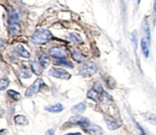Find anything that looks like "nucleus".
Listing matches in <instances>:
<instances>
[{"label": "nucleus", "instance_id": "obj_1", "mask_svg": "<svg viewBox=\"0 0 156 135\" xmlns=\"http://www.w3.org/2000/svg\"><path fill=\"white\" fill-rule=\"evenodd\" d=\"M52 34L49 30L45 29H38L34 33L31 37L32 42L34 44L43 45L45 44L51 39Z\"/></svg>", "mask_w": 156, "mask_h": 135}, {"label": "nucleus", "instance_id": "obj_2", "mask_svg": "<svg viewBox=\"0 0 156 135\" xmlns=\"http://www.w3.org/2000/svg\"><path fill=\"white\" fill-rule=\"evenodd\" d=\"M9 28L12 35H17L19 33V15L15 10H10L9 12Z\"/></svg>", "mask_w": 156, "mask_h": 135}, {"label": "nucleus", "instance_id": "obj_3", "mask_svg": "<svg viewBox=\"0 0 156 135\" xmlns=\"http://www.w3.org/2000/svg\"><path fill=\"white\" fill-rule=\"evenodd\" d=\"M96 71H97V65L94 62H86L79 68V74L85 77H91Z\"/></svg>", "mask_w": 156, "mask_h": 135}, {"label": "nucleus", "instance_id": "obj_4", "mask_svg": "<svg viewBox=\"0 0 156 135\" xmlns=\"http://www.w3.org/2000/svg\"><path fill=\"white\" fill-rule=\"evenodd\" d=\"M105 93L102 89L101 85L99 83H96L92 89L88 92V97L94 101L98 102L103 99Z\"/></svg>", "mask_w": 156, "mask_h": 135}, {"label": "nucleus", "instance_id": "obj_5", "mask_svg": "<svg viewBox=\"0 0 156 135\" xmlns=\"http://www.w3.org/2000/svg\"><path fill=\"white\" fill-rule=\"evenodd\" d=\"M44 85V80L41 78L37 79L27 89L25 93L26 96H32L37 93Z\"/></svg>", "mask_w": 156, "mask_h": 135}, {"label": "nucleus", "instance_id": "obj_6", "mask_svg": "<svg viewBox=\"0 0 156 135\" xmlns=\"http://www.w3.org/2000/svg\"><path fill=\"white\" fill-rule=\"evenodd\" d=\"M50 55L55 59H65L67 56L66 48L63 46L53 47L50 49Z\"/></svg>", "mask_w": 156, "mask_h": 135}, {"label": "nucleus", "instance_id": "obj_7", "mask_svg": "<svg viewBox=\"0 0 156 135\" xmlns=\"http://www.w3.org/2000/svg\"><path fill=\"white\" fill-rule=\"evenodd\" d=\"M49 75L52 76V77H57V78L60 79H69L70 78V74L67 71L64 69H61V68H53L49 71L48 72Z\"/></svg>", "mask_w": 156, "mask_h": 135}, {"label": "nucleus", "instance_id": "obj_8", "mask_svg": "<svg viewBox=\"0 0 156 135\" xmlns=\"http://www.w3.org/2000/svg\"><path fill=\"white\" fill-rule=\"evenodd\" d=\"M82 128L86 133H88L90 135H101L103 133V130L100 126L91 122L88 123Z\"/></svg>", "mask_w": 156, "mask_h": 135}, {"label": "nucleus", "instance_id": "obj_9", "mask_svg": "<svg viewBox=\"0 0 156 135\" xmlns=\"http://www.w3.org/2000/svg\"><path fill=\"white\" fill-rule=\"evenodd\" d=\"M70 122L73 123V124H79L80 125L81 127H83L86 125L88 123H89V120L88 118H85V117H81V116H74V117H72L69 120Z\"/></svg>", "mask_w": 156, "mask_h": 135}, {"label": "nucleus", "instance_id": "obj_10", "mask_svg": "<svg viewBox=\"0 0 156 135\" xmlns=\"http://www.w3.org/2000/svg\"><path fill=\"white\" fill-rule=\"evenodd\" d=\"M105 119V122H106L107 124V126H108V127L110 129V130H116V129H117L118 127H120V124H119L115 120L113 119L112 118H111V117L106 116Z\"/></svg>", "mask_w": 156, "mask_h": 135}, {"label": "nucleus", "instance_id": "obj_11", "mask_svg": "<svg viewBox=\"0 0 156 135\" xmlns=\"http://www.w3.org/2000/svg\"><path fill=\"white\" fill-rule=\"evenodd\" d=\"M86 109V105L83 103H79V104L73 106L71 109L72 112L75 114H81Z\"/></svg>", "mask_w": 156, "mask_h": 135}, {"label": "nucleus", "instance_id": "obj_12", "mask_svg": "<svg viewBox=\"0 0 156 135\" xmlns=\"http://www.w3.org/2000/svg\"><path fill=\"white\" fill-rule=\"evenodd\" d=\"M39 63L41 64L43 68H47L50 65V59H49L48 56L46 53H42L39 57Z\"/></svg>", "mask_w": 156, "mask_h": 135}, {"label": "nucleus", "instance_id": "obj_13", "mask_svg": "<svg viewBox=\"0 0 156 135\" xmlns=\"http://www.w3.org/2000/svg\"><path fill=\"white\" fill-rule=\"evenodd\" d=\"M141 49H142V51H143V54H144L145 57L147 58L149 55V45H148L147 40H146L145 38H143V39H141Z\"/></svg>", "mask_w": 156, "mask_h": 135}, {"label": "nucleus", "instance_id": "obj_14", "mask_svg": "<svg viewBox=\"0 0 156 135\" xmlns=\"http://www.w3.org/2000/svg\"><path fill=\"white\" fill-rule=\"evenodd\" d=\"M63 109V106H62V104L60 103H58V104L53 105V106H50V107H47L46 108V110L50 112H56V113H58V112H60L61 111H62Z\"/></svg>", "mask_w": 156, "mask_h": 135}, {"label": "nucleus", "instance_id": "obj_15", "mask_svg": "<svg viewBox=\"0 0 156 135\" xmlns=\"http://www.w3.org/2000/svg\"><path fill=\"white\" fill-rule=\"evenodd\" d=\"M15 122L18 124H21V125H24V124H28V120L25 116L21 115H16L15 117Z\"/></svg>", "mask_w": 156, "mask_h": 135}, {"label": "nucleus", "instance_id": "obj_16", "mask_svg": "<svg viewBox=\"0 0 156 135\" xmlns=\"http://www.w3.org/2000/svg\"><path fill=\"white\" fill-rule=\"evenodd\" d=\"M30 65H31V68H32V71H34V73L36 74H41V73H42V68L43 67L41 66V64H38L37 62H32L31 64H30Z\"/></svg>", "mask_w": 156, "mask_h": 135}, {"label": "nucleus", "instance_id": "obj_17", "mask_svg": "<svg viewBox=\"0 0 156 135\" xmlns=\"http://www.w3.org/2000/svg\"><path fill=\"white\" fill-rule=\"evenodd\" d=\"M72 56H73V59L78 62H83L85 59V56H84L80 52L77 51V50H74V51L73 52V55H72Z\"/></svg>", "mask_w": 156, "mask_h": 135}, {"label": "nucleus", "instance_id": "obj_18", "mask_svg": "<svg viewBox=\"0 0 156 135\" xmlns=\"http://www.w3.org/2000/svg\"><path fill=\"white\" fill-rule=\"evenodd\" d=\"M17 51L19 53V55L21 56L24 58H30V54L28 52V51H27V49H24V47L21 45H18L17 46Z\"/></svg>", "mask_w": 156, "mask_h": 135}, {"label": "nucleus", "instance_id": "obj_19", "mask_svg": "<svg viewBox=\"0 0 156 135\" xmlns=\"http://www.w3.org/2000/svg\"><path fill=\"white\" fill-rule=\"evenodd\" d=\"M55 64L58 65H64V66L69 67V68H73V63L71 62H69V61H65L64 59H59V60L56 61L55 62Z\"/></svg>", "mask_w": 156, "mask_h": 135}, {"label": "nucleus", "instance_id": "obj_20", "mask_svg": "<svg viewBox=\"0 0 156 135\" xmlns=\"http://www.w3.org/2000/svg\"><path fill=\"white\" fill-rule=\"evenodd\" d=\"M146 119L151 124L156 125V115L151 113L146 114Z\"/></svg>", "mask_w": 156, "mask_h": 135}, {"label": "nucleus", "instance_id": "obj_21", "mask_svg": "<svg viewBox=\"0 0 156 135\" xmlns=\"http://www.w3.org/2000/svg\"><path fill=\"white\" fill-rule=\"evenodd\" d=\"M9 83V80L5 77H3L0 80V89L1 90H4L6 87L8 86Z\"/></svg>", "mask_w": 156, "mask_h": 135}, {"label": "nucleus", "instance_id": "obj_22", "mask_svg": "<svg viewBox=\"0 0 156 135\" xmlns=\"http://www.w3.org/2000/svg\"><path fill=\"white\" fill-rule=\"evenodd\" d=\"M8 93H9V95L10 96H12L15 100H19L20 99H21V96H20V94L18 93L15 92V90L9 89V90H8Z\"/></svg>", "mask_w": 156, "mask_h": 135}, {"label": "nucleus", "instance_id": "obj_23", "mask_svg": "<svg viewBox=\"0 0 156 135\" xmlns=\"http://www.w3.org/2000/svg\"><path fill=\"white\" fill-rule=\"evenodd\" d=\"M145 32H146V39L149 40V42H150L151 34H150V30H149V27L148 24H146V26H145Z\"/></svg>", "mask_w": 156, "mask_h": 135}, {"label": "nucleus", "instance_id": "obj_24", "mask_svg": "<svg viewBox=\"0 0 156 135\" xmlns=\"http://www.w3.org/2000/svg\"><path fill=\"white\" fill-rule=\"evenodd\" d=\"M20 74L22 77H24V78H27V77H30V73L27 71V69H21V72H20Z\"/></svg>", "mask_w": 156, "mask_h": 135}, {"label": "nucleus", "instance_id": "obj_25", "mask_svg": "<svg viewBox=\"0 0 156 135\" xmlns=\"http://www.w3.org/2000/svg\"><path fill=\"white\" fill-rule=\"evenodd\" d=\"M136 126H137V127H138V128H139V130H140V133H141V135H147V134H146V132H145L144 129H143V127H142L141 126H140V124H139L137 122H136Z\"/></svg>", "mask_w": 156, "mask_h": 135}, {"label": "nucleus", "instance_id": "obj_26", "mask_svg": "<svg viewBox=\"0 0 156 135\" xmlns=\"http://www.w3.org/2000/svg\"><path fill=\"white\" fill-rule=\"evenodd\" d=\"M46 135H54V131H53V130H49L46 133Z\"/></svg>", "mask_w": 156, "mask_h": 135}, {"label": "nucleus", "instance_id": "obj_27", "mask_svg": "<svg viewBox=\"0 0 156 135\" xmlns=\"http://www.w3.org/2000/svg\"><path fill=\"white\" fill-rule=\"evenodd\" d=\"M66 135H82L81 133H69Z\"/></svg>", "mask_w": 156, "mask_h": 135}, {"label": "nucleus", "instance_id": "obj_28", "mask_svg": "<svg viewBox=\"0 0 156 135\" xmlns=\"http://www.w3.org/2000/svg\"><path fill=\"white\" fill-rule=\"evenodd\" d=\"M154 11L156 12V0H155V3H154Z\"/></svg>", "mask_w": 156, "mask_h": 135}, {"label": "nucleus", "instance_id": "obj_29", "mask_svg": "<svg viewBox=\"0 0 156 135\" xmlns=\"http://www.w3.org/2000/svg\"><path fill=\"white\" fill-rule=\"evenodd\" d=\"M140 1H141V0H138V3H140Z\"/></svg>", "mask_w": 156, "mask_h": 135}]
</instances>
